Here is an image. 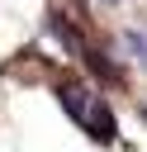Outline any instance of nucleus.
Instances as JSON below:
<instances>
[{
  "label": "nucleus",
  "mask_w": 147,
  "mask_h": 152,
  "mask_svg": "<svg viewBox=\"0 0 147 152\" xmlns=\"http://www.w3.org/2000/svg\"><path fill=\"white\" fill-rule=\"evenodd\" d=\"M123 43H128V52L147 66V33H142V28H128V33H123Z\"/></svg>",
  "instance_id": "7ed1b4c3"
},
{
  "label": "nucleus",
  "mask_w": 147,
  "mask_h": 152,
  "mask_svg": "<svg viewBox=\"0 0 147 152\" xmlns=\"http://www.w3.org/2000/svg\"><path fill=\"white\" fill-rule=\"evenodd\" d=\"M52 33H57V43L71 52V57H81V48H85V38H81V28L71 24V19H62V14H52Z\"/></svg>",
  "instance_id": "f03ea898"
},
{
  "label": "nucleus",
  "mask_w": 147,
  "mask_h": 152,
  "mask_svg": "<svg viewBox=\"0 0 147 152\" xmlns=\"http://www.w3.org/2000/svg\"><path fill=\"white\" fill-rule=\"evenodd\" d=\"M81 128H85L95 142H109V138H114V109L90 95V100H85V114H81Z\"/></svg>",
  "instance_id": "f257e3e1"
},
{
  "label": "nucleus",
  "mask_w": 147,
  "mask_h": 152,
  "mask_svg": "<svg viewBox=\"0 0 147 152\" xmlns=\"http://www.w3.org/2000/svg\"><path fill=\"white\" fill-rule=\"evenodd\" d=\"M138 114H142V124H147V109H138Z\"/></svg>",
  "instance_id": "20e7f679"
}]
</instances>
